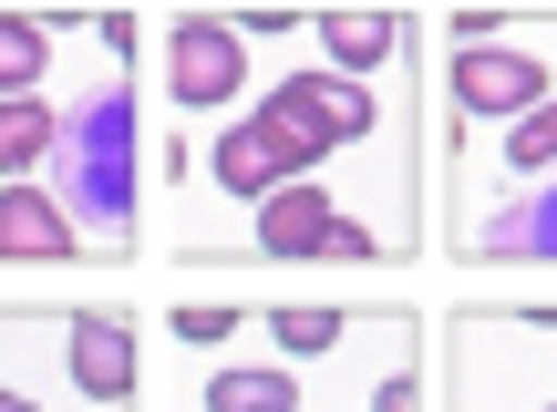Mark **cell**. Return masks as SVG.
Returning <instances> with one entry per match:
<instances>
[{
  "label": "cell",
  "mask_w": 557,
  "mask_h": 412,
  "mask_svg": "<svg viewBox=\"0 0 557 412\" xmlns=\"http://www.w3.org/2000/svg\"><path fill=\"white\" fill-rule=\"evenodd\" d=\"M62 73H73L52 93L62 145L41 165V186L62 197L94 269H135L145 258V83H135V62H103L94 41H62Z\"/></svg>",
  "instance_id": "obj_1"
},
{
  "label": "cell",
  "mask_w": 557,
  "mask_h": 412,
  "mask_svg": "<svg viewBox=\"0 0 557 412\" xmlns=\"http://www.w3.org/2000/svg\"><path fill=\"white\" fill-rule=\"evenodd\" d=\"M444 412H557V320L537 289L444 310Z\"/></svg>",
  "instance_id": "obj_2"
},
{
  "label": "cell",
  "mask_w": 557,
  "mask_h": 412,
  "mask_svg": "<svg viewBox=\"0 0 557 412\" xmlns=\"http://www.w3.org/2000/svg\"><path fill=\"white\" fill-rule=\"evenodd\" d=\"M423 103L444 114L423 145H444V135H496V124H517V114H547V103H557L547 11H527L506 41H444V62L423 52Z\"/></svg>",
  "instance_id": "obj_3"
},
{
  "label": "cell",
  "mask_w": 557,
  "mask_h": 412,
  "mask_svg": "<svg viewBox=\"0 0 557 412\" xmlns=\"http://www.w3.org/2000/svg\"><path fill=\"white\" fill-rule=\"evenodd\" d=\"M207 269H393V258L331 186H278V197H259L238 216V237Z\"/></svg>",
  "instance_id": "obj_4"
},
{
  "label": "cell",
  "mask_w": 557,
  "mask_h": 412,
  "mask_svg": "<svg viewBox=\"0 0 557 412\" xmlns=\"http://www.w3.org/2000/svg\"><path fill=\"white\" fill-rule=\"evenodd\" d=\"M156 32V103L176 124H207V114H238L259 93V52L227 32V11H165L145 21Z\"/></svg>",
  "instance_id": "obj_5"
},
{
  "label": "cell",
  "mask_w": 557,
  "mask_h": 412,
  "mask_svg": "<svg viewBox=\"0 0 557 412\" xmlns=\"http://www.w3.org/2000/svg\"><path fill=\"white\" fill-rule=\"evenodd\" d=\"M62 392L83 412L145 402V320L124 310V299H73V310H62Z\"/></svg>",
  "instance_id": "obj_6"
},
{
  "label": "cell",
  "mask_w": 557,
  "mask_h": 412,
  "mask_svg": "<svg viewBox=\"0 0 557 412\" xmlns=\"http://www.w3.org/2000/svg\"><path fill=\"white\" fill-rule=\"evenodd\" d=\"M299 32L320 41V73H341V83H413L423 73L413 11H310Z\"/></svg>",
  "instance_id": "obj_7"
},
{
  "label": "cell",
  "mask_w": 557,
  "mask_h": 412,
  "mask_svg": "<svg viewBox=\"0 0 557 412\" xmlns=\"http://www.w3.org/2000/svg\"><path fill=\"white\" fill-rule=\"evenodd\" d=\"M444 258L547 278V258H557V186H527V197H496V207L455 216V227H444Z\"/></svg>",
  "instance_id": "obj_8"
},
{
  "label": "cell",
  "mask_w": 557,
  "mask_h": 412,
  "mask_svg": "<svg viewBox=\"0 0 557 412\" xmlns=\"http://www.w3.org/2000/svg\"><path fill=\"white\" fill-rule=\"evenodd\" d=\"M0 412H83L62 392V310H21L0 320Z\"/></svg>",
  "instance_id": "obj_9"
},
{
  "label": "cell",
  "mask_w": 557,
  "mask_h": 412,
  "mask_svg": "<svg viewBox=\"0 0 557 412\" xmlns=\"http://www.w3.org/2000/svg\"><path fill=\"white\" fill-rule=\"evenodd\" d=\"M0 269H94L73 237V216H62V197L41 176L0 186Z\"/></svg>",
  "instance_id": "obj_10"
},
{
  "label": "cell",
  "mask_w": 557,
  "mask_h": 412,
  "mask_svg": "<svg viewBox=\"0 0 557 412\" xmlns=\"http://www.w3.org/2000/svg\"><path fill=\"white\" fill-rule=\"evenodd\" d=\"M351 320L361 310H341V299H278V310H259V351L269 361H289V372H320V361L341 351V340H351Z\"/></svg>",
  "instance_id": "obj_11"
},
{
  "label": "cell",
  "mask_w": 557,
  "mask_h": 412,
  "mask_svg": "<svg viewBox=\"0 0 557 412\" xmlns=\"http://www.w3.org/2000/svg\"><path fill=\"white\" fill-rule=\"evenodd\" d=\"M52 73H62V41H52V21H41V11H0V103H21V93H52Z\"/></svg>",
  "instance_id": "obj_12"
},
{
  "label": "cell",
  "mask_w": 557,
  "mask_h": 412,
  "mask_svg": "<svg viewBox=\"0 0 557 412\" xmlns=\"http://www.w3.org/2000/svg\"><path fill=\"white\" fill-rule=\"evenodd\" d=\"M156 330L176 340L186 361H197V351L218 361V351H238V340L259 330V310H238V299H165V310H156Z\"/></svg>",
  "instance_id": "obj_13"
},
{
  "label": "cell",
  "mask_w": 557,
  "mask_h": 412,
  "mask_svg": "<svg viewBox=\"0 0 557 412\" xmlns=\"http://www.w3.org/2000/svg\"><path fill=\"white\" fill-rule=\"evenodd\" d=\"M52 145H62V103H52V93L0 103V186L41 176V165H52Z\"/></svg>",
  "instance_id": "obj_14"
},
{
  "label": "cell",
  "mask_w": 557,
  "mask_h": 412,
  "mask_svg": "<svg viewBox=\"0 0 557 412\" xmlns=\"http://www.w3.org/2000/svg\"><path fill=\"white\" fill-rule=\"evenodd\" d=\"M527 11H444V41H506Z\"/></svg>",
  "instance_id": "obj_15"
},
{
  "label": "cell",
  "mask_w": 557,
  "mask_h": 412,
  "mask_svg": "<svg viewBox=\"0 0 557 412\" xmlns=\"http://www.w3.org/2000/svg\"><path fill=\"white\" fill-rule=\"evenodd\" d=\"M103 412H145V402H103Z\"/></svg>",
  "instance_id": "obj_16"
},
{
  "label": "cell",
  "mask_w": 557,
  "mask_h": 412,
  "mask_svg": "<svg viewBox=\"0 0 557 412\" xmlns=\"http://www.w3.org/2000/svg\"><path fill=\"white\" fill-rule=\"evenodd\" d=\"M0 320H11V299H0Z\"/></svg>",
  "instance_id": "obj_17"
},
{
  "label": "cell",
  "mask_w": 557,
  "mask_h": 412,
  "mask_svg": "<svg viewBox=\"0 0 557 412\" xmlns=\"http://www.w3.org/2000/svg\"><path fill=\"white\" fill-rule=\"evenodd\" d=\"M331 412H351V402H331Z\"/></svg>",
  "instance_id": "obj_18"
}]
</instances>
